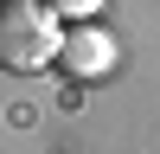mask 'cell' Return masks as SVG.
Listing matches in <instances>:
<instances>
[{"mask_svg":"<svg viewBox=\"0 0 160 154\" xmlns=\"http://www.w3.org/2000/svg\"><path fill=\"white\" fill-rule=\"evenodd\" d=\"M58 51H64V26L45 0H0V71L32 77L58 64Z\"/></svg>","mask_w":160,"mask_h":154,"instance_id":"6da1fadb","label":"cell"},{"mask_svg":"<svg viewBox=\"0 0 160 154\" xmlns=\"http://www.w3.org/2000/svg\"><path fill=\"white\" fill-rule=\"evenodd\" d=\"M51 13H58V19H90V13L102 7V0H45Z\"/></svg>","mask_w":160,"mask_h":154,"instance_id":"3957f363","label":"cell"},{"mask_svg":"<svg viewBox=\"0 0 160 154\" xmlns=\"http://www.w3.org/2000/svg\"><path fill=\"white\" fill-rule=\"evenodd\" d=\"M58 64H64L71 77H102V71L115 64V45H109V32H102V26H77V32H64Z\"/></svg>","mask_w":160,"mask_h":154,"instance_id":"7a4b0ae2","label":"cell"}]
</instances>
